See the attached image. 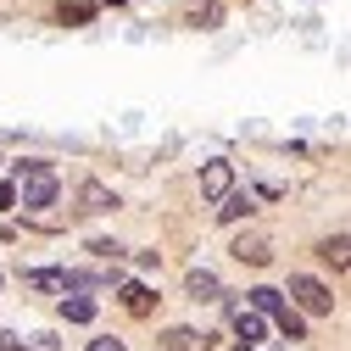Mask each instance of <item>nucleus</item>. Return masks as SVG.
<instances>
[{"label":"nucleus","instance_id":"nucleus-18","mask_svg":"<svg viewBox=\"0 0 351 351\" xmlns=\"http://www.w3.org/2000/svg\"><path fill=\"white\" fill-rule=\"evenodd\" d=\"M12 206H17V190H12V184H0V212H12Z\"/></svg>","mask_w":351,"mask_h":351},{"label":"nucleus","instance_id":"nucleus-13","mask_svg":"<svg viewBox=\"0 0 351 351\" xmlns=\"http://www.w3.org/2000/svg\"><path fill=\"white\" fill-rule=\"evenodd\" d=\"M346 251H351V240H346V234H329V240L318 245V256H324V262H335V268H346Z\"/></svg>","mask_w":351,"mask_h":351},{"label":"nucleus","instance_id":"nucleus-2","mask_svg":"<svg viewBox=\"0 0 351 351\" xmlns=\"http://www.w3.org/2000/svg\"><path fill=\"white\" fill-rule=\"evenodd\" d=\"M290 295H295L301 313H313V318H329V313H335V290L318 285L313 274H295V279H290Z\"/></svg>","mask_w":351,"mask_h":351},{"label":"nucleus","instance_id":"nucleus-10","mask_svg":"<svg viewBox=\"0 0 351 351\" xmlns=\"http://www.w3.org/2000/svg\"><path fill=\"white\" fill-rule=\"evenodd\" d=\"M62 318L67 324H90L95 318V301L90 295H62Z\"/></svg>","mask_w":351,"mask_h":351},{"label":"nucleus","instance_id":"nucleus-20","mask_svg":"<svg viewBox=\"0 0 351 351\" xmlns=\"http://www.w3.org/2000/svg\"><path fill=\"white\" fill-rule=\"evenodd\" d=\"M106 6H123V0H106Z\"/></svg>","mask_w":351,"mask_h":351},{"label":"nucleus","instance_id":"nucleus-7","mask_svg":"<svg viewBox=\"0 0 351 351\" xmlns=\"http://www.w3.org/2000/svg\"><path fill=\"white\" fill-rule=\"evenodd\" d=\"M212 340L206 335H195V329H167L162 335V351H206Z\"/></svg>","mask_w":351,"mask_h":351},{"label":"nucleus","instance_id":"nucleus-15","mask_svg":"<svg viewBox=\"0 0 351 351\" xmlns=\"http://www.w3.org/2000/svg\"><path fill=\"white\" fill-rule=\"evenodd\" d=\"M28 285H34V290H67V274H56V268H34Z\"/></svg>","mask_w":351,"mask_h":351},{"label":"nucleus","instance_id":"nucleus-8","mask_svg":"<svg viewBox=\"0 0 351 351\" xmlns=\"http://www.w3.org/2000/svg\"><path fill=\"white\" fill-rule=\"evenodd\" d=\"M184 290H190V301H217V274H206V268H190Z\"/></svg>","mask_w":351,"mask_h":351},{"label":"nucleus","instance_id":"nucleus-4","mask_svg":"<svg viewBox=\"0 0 351 351\" xmlns=\"http://www.w3.org/2000/svg\"><path fill=\"white\" fill-rule=\"evenodd\" d=\"M223 23V0H184V28H217Z\"/></svg>","mask_w":351,"mask_h":351},{"label":"nucleus","instance_id":"nucleus-17","mask_svg":"<svg viewBox=\"0 0 351 351\" xmlns=\"http://www.w3.org/2000/svg\"><path fill=\"white\" fill-rule=\"evenodd\" d=\"M279 329H285L290 340H306V318L295 313V306H285V313H279Z\"/></svg>","mask_w":351,"mask_h":351},{"label":"nucleus","instance_id":"nucleus-11","mask_svg":"<svg viewBox=\"0 0 351 351\" xmlns=\"http://www.w3.org/2000/svg\"><path fill=\"white\" fill-rule=\"evenodd\" d=\"M123 306H128V313H134V318H145L151 306H156V295H151L145 285H123Z\"/></svg>","mask_w":351,"mask_h":351},{"label":"nucleus","instance_id":"nucleus-3","mask_svg":"<svg viewBox=\"0 0 351 351\" xmlns=\"http://www.w3.org/2000/svg\"><path fill=\"white\" fill-rule=\"evenodd\" d=\"M229 190H234V167H229V162H206V167H201V195H206V201H223Z\"/></svg>","mask_w":351,"mask_h":351},{"label":"nucleus","instance_id":"nucleus-5","mask_svg":"<svg viewBox=\"0 0 351 351\" xmlns=\"http://www.w3.org/2000/svg\"><path fill=\"white\" fill-rule=\"evenodd\" d=\"M234 256L251 262V268H262V262L274 256V245H268V234H240V240H234Z\"/></svg>","mask_w":351,"mask_h":351},{"label":"nucleus","instance_id":"nucleus-1","mask_svg":"<svg viewBox=\"0 0 351 351\" xmlns=\"http://www.w3.org/2000/svg\"><path fill=\"white\" fill-rule=\"evenodd\" d=\"M12 190H17V201H23V206H51L62 184H56L51 162H17V184H12Z\"/></svg>","mask_w":351,"mask_h":351},{"label":"nucleus","instance_id":"nucleus-19","mask_svg":"<svg viewBox=\"0 0 351 351\" xmlns=\"http://www.w3.org/2000/svg\"><path fill=\"white\" fill-rule=\"evenodd\" d=\"M90 351H123V340H90Z\"/></svg>","mask_w":351,"mask_h":351},{"label":"nucleus","instance_id":"nucleus-16","mask_svg":"<svg viewBox=\"0 0 351 351\" xmlns=\"http://www.w3.org/2000/svg\"><path fill=\"white\" fill-rule=\"evenodd\" d=\"M217 217H223V223H240V217H251V195H229Z\"/></svg>","mask_w":351,"mask_h":351},{"label":"nucleus","instance_id":"nucleus-21","mask_svg":"<svg viewBox=\"0 0 351 351\" xmlns=\"http://www.w3.org/2000/svg\"><path fill=\"white\" fill-rule=\"evenodd\" d=\"M234 351H251V346H234Z\"/></svg>","mask_w":351,"mask_h":351},{"label":"nucleus","instance_id":"nucleus-6","mask_svg":"<svg viewBox=\"0 0 351 351\" xmlns=\"http://www.w3.org/2000/svg\"><path fill=\"white\" fill-rule=\"evenodd\" d=\"M78 201H84V212H112V206H117V195H112L106 184H95V179L78 184Z\"/></svg>","mask_w":351,"mask_h":351},{"label":"nucleus","instance_id":"nucleus-12","mask_svg":"<svg viewBox=\"0 0 351 351\" xmlns=\"http://www.w3.org/2000/svg\"><path fill=\"white\" fill-rule=\"evenodd\" d=\"M56 17H62V23H90V17H95V0H62Z\"/></svg>","mask_w":351,"mask_h":351},{"label":"nucleus","instance_id":"nucleus-9","mask_svg":"<svg viewBox=\"0 0 351 351\" xmlns=\"http://www.w3.org/2000/svg\"><path fill=\"white\" fill-rule=\"evenodd\" d=\"M251 313H256V318H268V313L279 318V313H285V295L268 290V285H256V290H251Z\"/></svg>","mask_w":351,"mask_h":351},{"label":"nucleus","instance_id":"nucleus-14","mask_svg":"<svg viewBox=\"0 0 351 351\" xmlns=\"http://www.w3.org/2000/svg\"><path fill=\"white\" fill-rule=\"evenodd\" d=\"M262 329H268V324H262L256 313H234V335H240L245 346H251V340H262Z\"/></svg>","mask_w":351,"mask_h":351}]
</instances>
